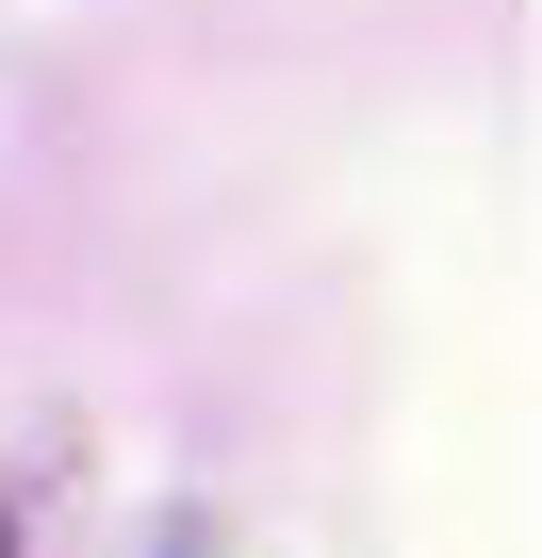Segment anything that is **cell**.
I'll use <instances>...</instances> for the list:
<instances>
[]
</instances>
